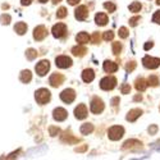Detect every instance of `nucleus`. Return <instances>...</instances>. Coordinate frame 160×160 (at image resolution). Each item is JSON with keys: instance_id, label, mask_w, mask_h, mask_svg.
<instances>
[{"instance_id": "nucleus-47", "label": "nucleus", "mask_w": 160, "mask_h": 160, "mask_svg": "<svg viewBox=\"0 0 160 160\" xmlns=\"http://www.w3.org/2000/svg\"><path fill=\"white\" fill-rule=\"evenodd\" d=\"M38 2H40V3H46L48 0H38Z\"/></svg>"}, {"instance_id": "nucleus-34", "label": "nucleus", "mask_w": 160, "mask_h": 160, "mask_svg": "<svg viewBox=\"0 0 160 160\" xmlns=\"http://www.w3.org/2000/svg\"><path fill=\"white\" fill-rule=\"evenodd\" d=\"M128 35H129V32H128V30L126 27H121V28H119V36H121L122 38H127Z\"/></svg>"}, {"instance_id": "nucleus-5", "label": "nucleus", "mask_w": 160, "mask_h": 160, "mask_svg": "<svg viewBox=\"0 0 160 160\" xmlns=\"http://www.w3.org/2000/svg\"><path fill=\"white\" fill-rule=\"evenodd\" d=\"M90 109L94 114H100L102 110H104V102L101 99L99 98H94L91 101V105H90Z\"/></svg>"}, {"instance_id": "nucleus-17", "label": "nucleus", "mask_w": 160, "mask_h": 160, "mask_svg": "<svg viewBox=\"0 0 160 160\" xmlns=\"http://www.w3.org/2000/svg\"><path fill=\"white\" fill-rule=\"evenodd\" d=\"M94 78H95V73H94V71L92 69H85L83 72H82V79L85 82H92L94 81Z\"/></svg>"}, {"instance_id": "nucleus-30", "label": "nucleus", "mask_w": 160, "mask_h": 160, "mask_svg": "<svg viewBox=\"0 0 160 160\" xmlns=\"http://www.w3.org/2000/svg\"><path fill=\"white\" fill-rule=\"evenodd\" d=\"M63 141H68V142H78V138L73 137L71 133H65V136H63Z\"/></svg>"}, {"instance_id": "nucleus-12", "label": "nucleus", "mask_w": 160, "mask_h": 160, "mask_svg": "<svg viewBox=\"0 0 160 160\" xmlns=\"http://www.w3.org/2000/svg\"><path fill=\"white\" fill-rule=\"evenodd\" d=\"M74 16L78 21H85L87 17H88V10L85 5H81V7H78L76 10H74Z\"/></svg>"}, {"instance_id": "nucleus-3", "label": "nucleus", "mask_w": 160, "mask_h": 160, "mask_svg": "<svg viewBox=\"0 0 160 160\" xmlns=\"http://www.w3.org/2000/svg\"><path fill=\"white\" fill-rule=\"evenodd\" d=\"M117 85V79L112 76H108V77H104L101 81H100V87L105 91H109V90H113Z\"/></svg>"}, {"instance_id": "nucleus-29", "label": "nucleus", "mask_w": 160, "mask_h": 160, "mask_svg": "<svg viewBox=\"0 0 160 160\" xmlns=\"http://www.w3.org/2000/svg\"><path fill=\"white\" fill-rule=\"evenodd\" d=\"M113 37H114V32H113V31H106V32H104V35H102V38L105 40V41H112Z\"/></svg>"}, {"instance_id": "nucleus-48", "label": "nucleus", "mask_w": 160, "mask_h": 160, "mask_svg": "<svg viewBox=\"0 0 160 160\" xmlns=\"http://www.w3.org/2000/svg\"><path fill=\"white\" fill-rule=\"evenodd\" d=\"M156 3H158V4L160 5V0H156Z\"/></svg>"}, {"instance_id": "nucleus-25", "label": "nucleus", "mask_w": 160, "mask_h": 160, "mask_svg": "<svg viewBox=\"0 0 160 160\" xmlns=\"http://www.w3.org/2000/svg\"><path fill=\"white\" fill-rule=\"evenodd\" d=\"M141 8H142V5H141V3H138V2H133V3L129 5V10H131V12H133V13L140 12V10H141Z\"/></svg>"}, {"instance_id": "nucleus-15", "label": "nucleus", "mask_w": 160, "mask_h": 160, "mask_svg": "<svg viewBox=\"0 0 160 160\" xmlns=\"http://www.w3.org/2000/svg\"><path fill=\"white\" fill-rule=\"evenodd\" d=\"M118 69V64L112 62V60H106L104 62V71L106 73H114Z\"/></svg>"}, {"instance_id": "nucleus-35", "label": "nucleus", "mask_w": 160, "mask_h": 160, "mask_svg": "<svg viewBox=\"0 0 160 160\" xmlns=\"http://www.w3.org/2000/svg\"><path fill=\"white\" fill-rule=\"evenodd\" d=\"M135 68H136V62H128L127 65H126V71L127 72H132Z\"/></svg>"}, {"instance_id": "nucleus-46", "label": "nucleus", "mask_w": 160, "mask_h": 160, "mask_svg": "<svg viewBox=\"0 0 160 160\" xmlns=\"http://www.w3.org/2000/svg\"><path fill=\"white\" fill-rule=\"evenodd\" d=\"M60 2V0H52V3H54V4H58Z\"/></svg>"}, {"instance_id": "nucleus-39", "label": "nucleus", "mask_w": 160, "mask_h": 160, "mask_svg": "<svg viewBox=\"0 0 160 160\" xmlns=\"http://www.w3.org/2000/svg\"><path fill=\"white\" fill-rule=\"evenodd\" d=\"M140 19H141L140 17H133V18L129 19V24H131V26H136V24L140 22Z\"/></svg>"}, {"instance_id": "nucleus-1", "label": "nucleus", "mask_w": 160, "mask_h": 160, "mask_svg": "<svg viewBox=\"0 0 160 160\" xmlns=\"http://www.w3.org/2000/svg\"><path fill=\"white\" fill-rule=\"evenodd\" d=\"M124 135V128L121 126H113L109 131H108V137L113 141H118L119 138H122Z\"/></svg>"}, {"instance_id": "nucleus-43", "label": "nucleus", "mask_w": 160, "mask_h": 160, "mask_svg": "<svg viewBox=\"0 0 160 160\" xmlns=\"http://www.w3.org/2000/svg\"><path fill=\"white\" fill-rule=\"evenodd\" d=\"M152 48V42H148V44H145V50H149Z\"/></svg>"}, {"instance_id": "nucleus-7", "label": "nucleus", "mask_w": 160, "mask_h": 160, "mask_svg": "<svg viewBox=\"0 0 160 160\" xmlns=\"http://www.w3.org/2000/svg\"><path fill=\"white\" fill-rule=\"evenodd\" d=\"M51 32H52V36H54V37L60 38V37H63V36L65 35V32H67V26H65L64 23H57L54 27H52Z\"/></svg>"}, {"instance_id": "nucleus-18", "label": "nucleus", "mask_w": 160, "mask_h": 160, "mask_svg": "<svg viewBox=\"0 0 160 160\" xmlns=\"http://www.w3.org/2000/svg\"><path fill=\"white\" fill-rule=\"evenodd\" d=\"M95 22L99 26H105L106 23H108V16H106L105 13H98V14L95 16Z\"/></svg>"}, {"instance_id": "nucleus-11", "label": "nucleus", "mask_w": 160, "mask_h": 160, "mask_svg": "<svg viewBox=\"0 0 160 160\" xmlns=\"http://www.w3.org/2000/svg\"><path fill=\"white\" fill-rule=\"evenodd\" d=\"M46 35H48V30L44 27V26H37L33 31V37H35V40H37V41L44 40L46 37Z\"/></svg>"}, {"instance_id": "nucleus-45", "label": "nucleus", "mask_w": 160, "mask_h": 160, "mask_svg": "<svg viewBox=\"0 0 160 160\" xmlns=\"http://www.w3.org/2000/svg\"><path fill=\"white\" fill-rule=\"evenodd\" d=\"M155 131H156V127H155V126H154L152 128H149V132H155Z\"/></svg>"}, {"instance_id": "nucleus-38", "label": "nucleus", "mask_w": 160, "mask_h": 160, "mask_svg": "<svg viewBox=\"0 0 160 160\" xmlns=\"http://www.w3.org/2000/svg\"><path fill=\"white\" fill-rule=\"evenodd\" d=\"M122 94H129V91H131V86L128 85V83H126V85H123L122 86Z\"/></svg>"}, {"instance_id": "nucleus-9", "label": "nucleus", "mask_w": 160, "mask_h": 160, "mask_svg": "<svg viewBox=\"0 0 160 160\" xmlns=\"http://www.w3.org/2000/svg\"><path fill=\"white\" fill-rule=\"evenodd\" d=\"M36 72H37V74L38 76H45L46 73H48V71L50 69V63H49V60H41L40 63H37V65H36Z\"/></svg>"}, {"instance_id": "nucleus-33", "label": "nucleus", "mask_w": 160, "mask_h": 160, "mask_svg": "<svg viewBox=\"0 0 160 160\" xmlns=\"http://www.w3.org/2000/svg\"><path fill=\"white\" fill-rule=\"evenodd\" d=\"M122 50V45L119 42H113V52L115 55H119V52Z\"/></svg>"}, {"instance_id": "nucleus-36", "label": "nucleus", "mask_w": 160, "mask_h": 160, "mask_svg": "<svg viewBox=\"0 0 160 160\" xmlns=\"http://www.w3.org/2000/svg\"><path fill=\"white\" fill-rule=\"evenodd\" d=\"M91 41L94 42V44H99V41H100V35H99V32H95L94 35H92Z\"/></svg>"}, {"instance_id": "nucleus-24", "label": "nucleus", "mask_w": 160, "mask_h": 160, "mask_svg": "<svg viewBox=\"0 0 160 160\" xmlns=\"http://www.w3.org/2000/svg\"><path fill=\"white\" fill-rule=\"evenodd\" d=\"M92 131H94V126H92L91 123H85L81 126V133L82 135H88V133H91Z\"/></svg>"}, {"instance_id": "nucleus-42", "label": "nucleus", "mask_w": 160, "mask_h": 160, "mask_svg": "<svg viewBox=\"0 0 160 160\" xmlns=\"http://www.w3.org/2000/svg\"><path fill=\"white\" fill-rule=\"evenodd\" d=\"M21 3L22 5H30L32 3V0H21Z\"/></svg>"}, {"instance_id": "nucleus-6", "label": "nucleus", "mask_w": 160, "mask_h": 160, "mask_svg": "<svg viewBox=\"0 0 160 160\" xmlns=\"http://www.w3.org/2000/svg\"><path fill=\"white\" fill-rule=\"evenodd\" d=\"M60 99H62V101H64L67 104H71L76 99V92L72 88H67L60 94Z\"/></svg>"}, {"instance_id": "nucleus-10", "label": "nucleus", "mask_w": 160, "mask_h": 160, "mask_svg": "<svg viewBox=\"0 0 160 160\" xmlns=\"http://www.w3.org/2000/svg\"><path fill=\"white\" fill-rule=\"evenodd\" d=\"M74 117L77 119H79V121H82V119H85L87 117V108L85 104H79L74 109Z\"/></svg>"}, {"instance_id": "nucleus-22", "label": "nucleus", "mask_w": 160, "mask_h": 160, "mask_svg": "<svg viewBox=\"0 0 160 160\" xmlns=\"http://www.w3.org/2000/svg\"><path fill=\"white\" fill-rule=\"evenodd\" d=\"M136 90L137 91H145V88H146V86H148V83H146V81L142 78V77H140V78H137L136 79Z\"/></svg>"}, {"instance_id": "nucleus-8", "label": "nucleus", "mask_w": 160, "mask_h": 160, "mask_svg": "<svg viewBox=\"0 0 160 160\" xmlns=\"http://www.w3.org/2000/svg\"><path fill=\"white\" fill-rule=\"evenodd\" d=\"M55 64L57 67H59V68H68V67L72 65V59L69 57H67V55H60L55 59Z\"/></svg>"}, {"instance_id": "nucleus-16", "label": "nucleus", "mask_w": 160, "mask_h": 160, "mask_svg": "<svg viewBox=\"0 0 160 160\" xmlns=\"http://www.w3.org/2000/svg\"><path fill=\"white\" fill-rule=\"evenodd\" d=\"M141 114H142V110L141 109H132L127 114V121L128 122H135L138 117H141Z\"/></svg>"}, {"instance_id": "nucleus-13", "label": "nucleus", "mask_w": 160, "mask_h": 160, "mask_svg": "<svg viewBox=\"0 0 160 160\" xmlns=\"http://www.w3.org/2000/svg\"><path fill=\"white\" fill-rule=\"evenodd\" d=\"M52 117H54L55 121L62 122V121H65V119H67V117H68V113H67V110L63 109V108H57L54 110V113H52Z\"/></svg>"}, {"instance_id": "nucleus-4", "label": "nucleus", "mask_w": 160, "mask_h": 160, "mask_svg": "<svg viewBox=\"0 0 160 160\" xmlns=\"http://www.w3.org/2000/svg\"><path fill=\"white\" fill-rule=\"evenodd\" d=\"M142 63H143V65L146 67V68H149V69H156L160 65V59L148 55V57H145L142 59Z\"/></svg>"}, {"instance_id": "nucleus-20", "label": "nucleus", "mask_w": 160, "mask_h": 160, "mask_svg": "<svg viewBox=\"0 0 160 160\" xmlns=\"http://www.w3.org/2000/svg\"><path fill=\"white\" fill-rule=\"evenodd\" d=\"M14 30H16V32L18 35H24L26 31H27V24H26L24 22H19V23H17L14 26Z\"/></svg>"}, {"instance_id": "nucleus-26", "label": "nucleus", "mask_w": 160, "mask_h": 160, "mask_svg": "<svg viewBox=\"0 0 160 160\" xmlns=\"http://www.w3.org/2000/svg\"><path fill=\"white\" fill-rule=\"evenodd\" d=\"M148 85L149 86H152V87H156L159 85V78L156 76H150L148 78Z\"/></svg>"}, {"instance_id": "nucleus-27", "label": "nucleus", "mask_w": 160, "mask_h": 160, "mask_svg": "<svg viewBox=\"0 0 160 160\" xmlns=\"http://www.w3.org/2000/svg\"><path fill=\"white\" fill-rule=\"evenodd\" d=\"M104 8L108 10L109 13H113V12H115L117 5H115L114 3H112V2H109V3H104Z\"/></svg>"}, {"instance_id": "nucleus-14", "label": "nucleus", "mask_w": 160, "mask_h": 160, "mask_svg": "<svg viewBox=\"0 0 160 160\" xmlns=\"http://www.w3.org/2000/svg\"><path fill=\"white\" fill-rule=\"evenodd\" d=\"M63 81H64V77H63L62 74H59V73H54V74L50 77V79H49V82H50V85H51L52 87L60 86V85L63 83Z\"/></svg>"}, {"instance_id": "nucleus-32", "label": "nucleus", "mask_w": 160, "mask_h": 160, "mask_svg": "<svg viewBox=\"0 0 160 160\" xmlns=\"http://www.w3.org/2000/svg\"><path fill=\"white\" fill-rule=\"evenodd\" d=\"M57 17H58V18H65V17H67V9H65L64 7H62V8L58 9Z\"/></svg>"}, {"instance_id": "nucleus-44", "label": "nucleus", "mask_w": 160, "mask_h": 160, "mask_svg": "<svg viewBox=\"0 0 160 160\" xmlns=\"http://www.w3.org/2000/svg\"><path fill=\"white\" fill-rule=\"evenodd\" d=\"M68 3H69L71 5H76V4L79 3V0H68Z\"/></svg>"}, {"instance_id": "nucleus-28", "label": "nucleus", "mask_w": 160, "mask_h": 160, "mask_svg": "<svg viewBox=\"0 0 160 160\" xmlns=\"http://www.w3.org/2000/svg\"><path fill=\"white\" fill-rule=\"evenodd\" d=\"M135 145H141V142H138L137 140H129V141H127L126 143H124V146H123V149H128V148H133Z\"/></svg>"}, {"instance_id": "nucleus-23", "label": "nucleus", "mask_w": 160, "mask_h": 160, "mask_svg": "<svg viewBox=\"0 0 160 160\" xmlns=\"http://www.w3.org/2000/svg\"><path fill=\"white\" fill-rule=\"evenodd\" d=\"M31 79H32V74H31L30 71H22V73H21V81L23 83H28Z\"/></svg>"}, {"instance_id": "nucleus-21", "label": "nucleus", "mask_w": 160, "mask_h": 160, "mask_svg": "<svg viewBox=\"0 0 160 160\" xmlns=\"http://www.w3.org/2000/svg\"><path fill=\"white\" fill-rule=\"evenodd\" d=\"M72 52H73L74 57H83L86 52H87V50H86V48H83V46H74V48L72 49Z\"/></svg>"}, {"instance_id": "nucleus-31", "label": "nucleus", "mask_w": 160, "mask_h": 160, "mask_svg": "<svg viewBox=\"0 0 160 160\" xmlns=\"http://www.w3.org/2000/svg\"><path fill=\"white\" fill-rule=\"evenodd\" d=\"M26 57H27L30 60H32V59H35L37 57V51L33 50V49H30L27 52H26Z\"/></svg>"}, {"instance_id": "nucleus-2", "label": "nucleus", "mask_w": 160, "mask_h": 160, "mask_svg": "<svg viewBox=\"0 0 160 160\" xmlns=\"http://www.w3.org/2000/svg\"><path fill=\"white\" fill-rule=\"evenodd\" d=\"M35 99L38 104H46L50 100V91L46 88H40L36 91V95Z\"/></svg>"}, {"instance_id": "nucleus-40", "label": "nucleus", "mask_w": 160, "mask_h": 160, "mask_svg": "<svg viewBox=\"0 0 160 160\" xmlns=\"http://www.w3.org/2000/svg\"><path fill=\"white\" fill-rule=\"evenodd\" d=\"M59 132H60L59 128H55V127H51V128H50V135H51V136H57Z\"/></svg>"}, {"instance_id": "nucleus-41", "label": "nucleus", "mask_w": 160, "mask_h": 160, "mask_svg": "<svg viewBox=\"0 0 160 160\" xmlns=\"http://www.w3.org/2000/svg\"><path fill=\"white\" fill-rule=\"evenodd\" d=\"M2 21H4L3 23H7V24H8L9 21H10V17H9V16H3V17H2Z\"/></svg>"}, {"instance_id": "nucleus-19", "label": "nucleus", "mask_w": 160, "mask_h": 160, "mask_svg": "<svg viewBox=\"0 0 160 160\" xmlns=\"http://www.w3.org/2000/svg\"><path fill=\"white\" fill-rule=\"evenodd\" d=\"M76 40H77L78 44H87L90 40H91V37H90L88 33H86V32H79V33L76 36Z\"/></svg>"}, {"instance_id": "nucleus-37", "label": "nucleus", "mask_w": 160, "mask_h": 160, "mask_svg": "<svg viewBox=\"0 0 160 160\" xmlns=\"http://www.w3.org/2000/svg\"><path fill=\"white\" fill-rule=\"evenodd\" d=\"M152 22L160 24V10H158L155 14H154V17H152Z\"/></svg>"}]
</instances>
